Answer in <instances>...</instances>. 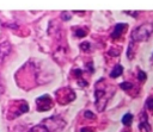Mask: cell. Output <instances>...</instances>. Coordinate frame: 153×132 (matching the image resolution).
I'll return each mask as SVG.
<instances>
[{
	"instance_id": "1",
	"label": "cell",
	"mask_w": 153,
	"mask_h": 132,
	"mask_svg": "<svg viewBox=\"0 0 153 132\" xmlns=\"http://www.w3.org/2000/svg\"><path fill=\"white\" fill-rule=\"evenodd\" d=\"M153 32L152 24H142L131 31V42H142L149 38Z\"/></svg>"
},
{
	"instance_id": "2",
	"label": "cell",
	"mask_w": 153,
	"mask_h": 132,
	"mask_svg": "<svg viewBox=\"0 0 153 132\" xmlns=\"http://www.w3.org/2000/svg\"><path fill=\"white\" fill-rule=\"evenodd\" d=\"M42 124L47 127V130H48L49 132L60 131V130H62V128L65 127V125H66L65 120L61 119L60 117H56V115H53V117H50V118H48V119H44Z\"/></svg>"
},
{
	"instance_id": "3",
	"label": "cell",
	"mask_w": 153,
	"mask_h": 132,
	"mask_svg": "<svg viewBox=\"0 0 153 132\" xmlns=\"http://www.w3.org/2000/svg\"><path fill=\"white\" fill-rule=\"evenodd\" d=\"M55 95H56V100H57L61 105L68 103V102H71L72 100L75 99L74 92H73L72 89H69V88H61V89L56 90Z\"/></svg>"
},
{
	"instance_id": "4",
	"label": "cell",
	"mask_w": 153,
	"mask_h": 132,
	"mask_svg": "<svg viewBox=\"0 0 153 132\" xmlns=\"http://www.w3.org/2000/svg\"><path fill=\"white\" fill-rule=\"evenodd\" d=\"M53 107V101L49 95H42L36 99V108L39 112H45Z\"/></svg>"
},
{
	"instance_id": "5",
	"label": "cell",
	"mask_w": 153,
	"mask_h": 132,
	"mask_svg": "<svg viewBox=\"0 0 153 132\" xmlns=\"http://www.w3.org/2000/svg\"><path fill=\"white\" fill-rule=\"evenodd\" d=\"M94 95H96V105H97L98 111H103L105 105H106V101L109 99V95H105V92L99 90V89L96 90Z\"/></svg>"
},
{
	"instance_id": "6",
	"label": "cell",
	"mask_w": 153,
	"mask_h": 132,
	"mask_svg": "<svg viewBox=\"0 0 153 132\" xmlns=\"http://www.w3.org/2000/svg\"><path fill=\"white\" fill-rule=\"evenodd\" d=\"M11 49H12V45L10 42H2L0 44V64L5 61V58L10 55L11 52Z\"/></svg>"
},
{
	"instance_id": "7",
	"label": "cell",
	"mask_w": 153,
	"mask_h": 132,
	"mask_svg": "<svg viewBox=\"0 0 153 132\" xmlns=\"http://www.w3.org/2000/svg\"><path fill=\"white\" fill-rule=\"evenodd\" d=\"M126 29H127V24H124V23L116 24V25H115V29H114V31H112V33H111V37H112V38H118V37L126 31Z\"/></svg>"
},
{
	"instance_id": "8",
	"label": "cell",
	"mask_w": 153,
	"mask_h": 132,
	"mask_svg": "<svg viewBox=\"0 0 153 132\" xmlns=\"http://www.w3.org/2000/svg\"><path fill=\"white\" fill-rule=\"evenodd\" d=\"M140 124H139V128L140 130H143L145 132H149L151 131V126H149V124H148V121H147V115H146V113L145 112H142L141 113V115H140Z\"/></svg>"
},
{
	"instance_id": "9",
	"label": "cell",
	"mask_w": 153,
	"mask_h": 132,
	"mask_svg": "<svg viewBox=\"0 0 153 132\" xmlns=\"http://www.w3.org/2000/svg\"><path fill=\"white\" fill-rule=\"evenodd\" d=\"M122 73H123V67H122L121 64H116V65H115V68L111 70L110 76H111L112 78H116V77L121 76V75H122Z\"/></svg>"
},
{
	"instance_id": "10",
	"label": "cell",
	"mask_w": 153,
	"mask_h": 132,
	"mask_svg": "<svg viewBox=\"0 0 153 132\" xmlns=\"http://www.w3.org/2000/svg\"><path fill=\"white\" fill-rule=\"evenodd\" d=\"M131 121H133V114H131V113H127V114L123 115V118H122V122H123V125L129 126V125L131 124Z\"/></svg>"
},
{
	"instance_id": "11",
	"label": "cell",
	"mask_w": 153,
	"mask_h": 132,
	"mask_svg": "<svg viewBox=\"0 0 153 132\" xmlns=\"http://www.w3.org/2000/svg\"><path fill=\"white\" fill-rule=\"evenodd\" d=\"M29 132H49V131L47 130V127H45L43 124H39V125L33 126Z\"/></svg>"
},
{
	"instance_id": "12",
	"label": "cell",
	"mask_w": 153,
	"mask_h": 132,
	"mask_svg": "<svg viewBox=\"0 0 153 132\" xmlns=\"http://www.w3.org/2000/svg\"><path fill=\"white\" fill-rule=\"evenodd\" d=\"M75 36L79 37V38H81V37L86 36V31H85L84 29H81V27H78V29L75 30Z\"/></svg>"
},
{
	"instance_id": "13",
	"label": "cell",
	"mask_w": 153,
	"mask_h": 132,
	"mask_svg": "<svg viewBox=\"0 0 153 132\" xmlns=\"http://www.w3.org/2000/svg\"><path fill=\"white\" fill-rule=\"evenodd\" d=\"M120 87H121L123 90H129V89L133 87V84H131L130 82H122V83H120Z\"/></svg>"
},
{
	"instance_id": "14",
	"label": "cell",
	"mask_w": 153,
	"mask_h": 132,
	"mask_svg": "<svg viewBox=\"0 0 153 132\" xmlns=\"http://www.w3.org/2000/svg\"><path fill=\"white\" fill-rule=\"evenodd\" d=\"M146 107L148 109H152L153 111V98H148L147 101H146Z\"/></svg>"
},
{
	"instance_id": "15",
	"label": "cell",
	"mask_w": 153,
	"mask_h": 132,
	"mask_svg": "<svg viewBox=\"0 0 153 132\" xmlns=\"http://www.w3.org/2000/svg\"><path fill=\"white\" fill-rule=\"evenodd\" d=\"M61 17L63 20H69L71 19V13L69 12H62L61 13Z\"/></svg>"
},
{
	"instance_id": "16",
	"label": "cell",
	"mask_w": 153,
	"mask_h": 132,
	"mask_svg": "<svg viewBox=\"0 0 153 132\" xmlns=\"http://www.w3.org/2000/svg\"><path fill=\"white\" fill-rule=\"evenodd\" d=\"M137 77H139V80H140V81H145V80H146V74H145L143 71H141V70H140V71L137 73Z\"/></svg>"
},
{
	"instance_id": "17",
	"label": "cell",
	"mask_w": 153,
	"mask_h": 132,
	"mask_svg": "<svg viewBox=\"0 0 153 132\" xmlns=\"http://www.w3.org/2000/svg\"><path fill=\"white\" fill-rule=\"evenodd\" d=\"M80 45H81V49H82L84 51H86V50L90 49V43H87V42H84V43H81Z\"/></svg>"
},
{
	"instance_id": "18",
	"label": "cell",
	"mask_w": 153,
	"mask_h": 132,
	"mask_svg": "<svg viewBox=\"0 0 153 132\" xmlns=\"http://www.w3.org/2000/svg\"><path fill=\"white\" fill-rule=\"evenodd\" d=\"M84 115H85L86 118H94V114H93V113H91L90 111H86V112L84 113Z\"/></svg>"
},
{
	"instance_id": "19",
	"label": "cell",
	"mask_w": 153,
	"mask_h": 132,
	"mask_svg": "<svg viewBox=\"0 0 153 132\" xmlns=\"http://www.w3.org/2000/svg\"><path fill=\"white\" fill-rule=\"evenodd\" d=\"M126 13H127V14H130V15H134V17L137 15V12H136V11H135V12H133V11H126Z\"/></svg>"
},
{
	"instance_id": "20",
	"label": "cell",
	"mask_w": 153,
	"mask_h": 132,
	"mask_svg": "<svg viewBox=\"0 0 153 132\" xmlns=\"http://www.w3.org/2000/svg\"><path fill=\"white\" fill-rule=\"evenodd\" d=\"M81 132H92V128H90V127H82L81 128Z\"/></svg>"
}]
</instances>
